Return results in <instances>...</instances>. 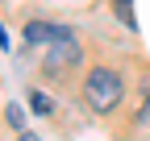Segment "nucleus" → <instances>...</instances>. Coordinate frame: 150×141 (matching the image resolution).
<instances>
[{
  "label": "nucleus",
  "mask_w": 150,
  "mask_h": 141,
  "mask_svg": "<svg viewBox=\"0 0 150 141\" xmlns=\"http://www.w3.org/2000/svg\"><path fill=\"white\" fill-rule=\"evenodd\" d=\"M59 38H71V29L50 25V21H29V25H25V42H29V46H54Z\"/></svg>",
  "instance_id": "nucleus-3"
},
{
  "label": "nucleus",
  "mask_w": 150,
  "mask_h": 141,
  "mask_svg": "<svg viewBox=\"0 0 150 141\" xmlns=\"http://www.w3.org/2000/svg\"><path fill=\"white\" fill-rule=\"evenodd\" d=\"M0 46H4V50H8V33H4V25H0Z\"/></svg>",
  "instance_id": "nucleus-8"
},
{
  "label": "nucleus",
  "mask_w": 150,
  "mask_h": 141,
  "mask_svg": "<svg viewBox=\"0 0 150 141\" xmlns=\"http://www.w3.org/2000/svg\"><path fill=\"white\" fill-rule=\"evenodd\" d=\"M138 125H142V129H150V100H146V108L138 112Z\"/></svg>",
  "instance_id": "nucleus-7"
},
{
  "label": "nucleus",
  "mask_w": 150,
  "mask_h": 141,
  "mask_svg": "<svg viewBox=\"0 0 150 141\" xmlns=\"http://www.w3.org/2000/svg\"><path fill=\"white\" fill-rule=\"evenodd\" d=\"M8 125H13V129H21V125H25V116H21V108H8Z\"/></svg>",
  "instance_id": "nucleus-6"
},
{
  "label": "nucleus",
  "mask_w": 150,
  "mask_h": 141,
  "mask_svg": "<svg viewBox=\"0 0 150 141\" xmlns=\"http://www.w3.org/2000/svg\"><path fill=\"white\" fill-rule=\"evenodd\" d=\"M29 108H33L38 116H46V112H54V104H50V96H42V91H29Z\"/></svg>",
  "instance_id": "nucleus-4"
},
{
  "label": "nucleus",
  "mask_w": 150,
  "mask_h": 141,
  "mask_svg": "<svg viewBox=\"0 0 150 141\" xmlns=\"http://www.w3.org/2000/svg\"><path fill=\"white\" fill-rule=\"evenodd\" d=\"M112 8H117V17H121V21H125L129 29L138 25V21H134V8H129V0H112Z\"/></svg>",
  "instance_id": "nucleus-5"
},
{
  "label": "nucleus",
  "mask_w": 150,
  "mask_h": 141,
  "mask_svg": "<svg viewBox=\"0 0 150 141\" xmlns=\"http://www.w3.org/2000/svg\"><path fill=\"white\" fill-rule=\"evenodd\" d=\"M21 141H38V137H33V133H21Z\"/></svg>",
  "instance_id": "nucleus-9"
},
{
  "label": "nucleus",
  "mask_w": 150,
  "mask_h": 141,
  "mask_svg": "<svg viewBox=\"0 0 150 141\" xmlns=\"http://www.w3.org/2000/svg\"><path fill=\"white\" fill-rule=\"evenodd\" d=\"M121 75L117 70H108V66H96V70H88V79H83V100H88V108L92 112H112L121 104Z\"/></svg>",
  "instance_id": "nucleus-1"
},
{
  "label": "nucleus",
  "mask_w": 150,
  "mask_h": 141,
  "mask_svg": "<svg viewBox=\"0 0 150 141\" xmlns=\"http://www.w3.org/2000/svg\"><path fill=\"white\" fill-rule=\"evenodd\" d=\"M75 62H79V38L71 33V38H59V42L46 50V62L42 66H46V75H63V70L75 66Z\"/></svg>",
  "instance_id": "nucleus-2"
}]
</instances>
